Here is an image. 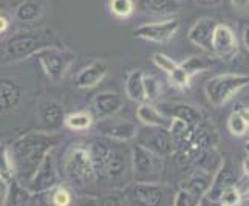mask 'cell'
Instances as JSON below:
<instances>
[{"label":"cell","instance_id":"1","mask_svg":"<svg viewBox=\"0 0 249 206\" xmlns=\"http://www.w3.org/2000/svg\"><path fill=\"white\" fill-rule=\"evenodd\" d=\"M59 143V135L51 131H31L14 140L10 148L11 160L14 165L16 178L27 185L36 172L45 153L54 149Z\"/></svg>","mask_w":249,"mask_h":206},{"label":"cell","instance_id":"2","mask_svg":"<svg viewBox=\"0 0 249 206\" xmlns=\"http://www.w3.org/2000/svg\"><path fill=\"white\" fill-rule=\"evenodd\" d=\"M57 40L54 30L51 28L16 33L0 45V65L20 62L34 56L40 48L59 45Z\"/></svg>","mask_w":249,"mask_h":206},{"label":"cell","instance_id":"3","mask_svg":"<svg viewBox=\"0 0 249 206\" xmlns=\"http://www.w3.org/2000/svg\"><path fill=\"white\" fill-rule=\"evenodd\" d=\"M87 149L90 153L94 178L113 180L125 172L127 160L119 149L111 148L108 143L99 140L91 141Z\"/></svg>","mask_w":249,"mask_h":206},{"label":"cell","instance_id":"4","mask_svg":"<svg viewBox=\"0 0 249 206\" xmlns=\"http://www.w3.org/2000/svg\"><path fill=\"white\" fill-rule=\"evenodd\" d=\"M249 85L248 75H235V73H223L212 76L204 84L206 98L213 107H223L232 99L240 90Z\"/></svg>","mask_w":249,"mask_h":206},{"label":"cell","instance_id":"5","mask_svg":"<svg viewBox=\"0 0 249 206\" xmlns=\"http://www.w3.org/2000/svg\"><path fill=\"white\" fill-rule=\"evenodd\" d=\"M33 57H36V61H39L42 70H44L50 81L59 82L64 79L67 72L74 64L76 53L59 45H50L40 48Z\"/></svg>","mask_w":249,"mask_h":206},{"label":"cell","instance_id":"6","mask_svg":"<svg viewBox=\"0 0 249 206\" xmlns=\"http://www.w3.org/2000/svg\"><path fill=\"white\" fill-rule=\"evenodd\" d=\"M130 160L135 178L138 182H157L162 172L161 157L140 143H135L130 148Z\"/></svg>","mask_w":249,"mask_h":206},{"label":"cell","instance_id":"7","mask_svg":"<svg viewBox=\"0 0 249 206\" xmlns=\"http://www.w3.org/2000/svg\"><path fill=\"white\" fill-rule=\"evenodd\" d=\"M65 177L71 183H85L94 178L89 149L85 146H73L64 161Z\"/></svg>","mask_w":249,"mask_h":206},{"label":"cell","instance_id":"8","mask_svg":"<svg viewBox=\"0 0 249 206\" xmlns=\"http://www.w3.org/2000/svg\"><path fill=\"white\" fill-rule=\"evenodd\" d=\"M59 185V174L56 168V160L53 149L45 153L44 160L40 161L39 168L36 169V172L33 174V177L27 182V187L30 192L34 194H44L48 192L50 189Z\"/></svg>","mask_w":249,"mask_h":206},{"label":"cell","instance_id":"9","mask_svg":"<svg viewBox=\"0 0 249 206\" xmlns=\"http://www.w3.org/2000/svg\"><path fill=\"white\" fill-rule=\"evenodd\" d=\"M135 140L136 143H140L149 150L155 152L160 157L172 155L175 152V143L172 140V135L169 133L167 129L145 126L144 131H138Z\"/></svg>","mask_w":249,"mask_h":206},{"label":"cell","instance_id":"10","mask_svg":"<svg viewBox=\"0 0 249 206\" xmlns=\"http://www.w3.org/2000/svg\"><path fill=\"white\" fill-rule=\"evenodd\" d=\"M179 30V20L167 19L161 22L144 23L133 30V37L153 42V44H166L175 36Z\"/></svg>","mask_w":249,"mask_h":206},{"label":"cell","instance_id":"11","mask_svg":"<svg viewBox=\"0 0 249 206\" xmlns=\"http://www.w3.org/2000/svg\"><path fill=\"white\" fill-rule=\"evenodd\" d=\"M237 185V175L234 172V169L229 166L228 161H223V165L218 168L215 175L212 177V182L208 192H206L198 205H212V203H218L221 194L226 189H229L231 186Z\"/></svg>","mask_w":249,"mask_h":206},{"label":"cell","instance_id":"12","mask_svg":"<svg viewBox=\"0 0 249 206\" xmlns=\"http://www.w3.org/2000/svg\"><path fill=\"white\" fill-rule=\"evenodd\" d=\"M238 51V42L234 30L226 23H217L212 36V53L223 61H231Z\"/></svg>","mask_w":249,"mask_h":206},{"label":"cell","instance_id":"13","mask_svg":"<svg viewBox=\"0 0 249 206\" xmlns=\"http://www.w3.org/2000/svg\"><path fill=\"white\" fill-rule=\"evenodd\" d=\"M123 107L124 99L116 92H101L91 99V113L98 119L113 118Z\"/></svg>","mask_w":249,"mask_h":206},{"label":"cell","instance_id":"14","mask_svg":"<svg viewBox=\"0 0 249 206\" xmlns=\"http://www.w3.org/2000/svg\"><path fill=\"white\" fill-rule=\"evenodd\" d=\"M108 75V64L102 59H96V61L90 62L89 65L82 67L74 76V87L81 90H87L96 87L98 84L104 81V78Z\"/></svg>","mask_w":249,"mask_h":206},{"label":"cell","instance_id":"15","mask_svg":"<svg viewBox=\"0 0 249 206\" xmlns=\"http://www.w3.org/2000/svg\"><path fill=\"white\" fill-rule=\"evenodd\" d=\"M217 20L212 19V17H201V19L196 20L191 30L187 31V40L194 44L195 47H198L203 51H212V36H213V30L217 27Z\"/></svg>","mask_w":249,"mask_h":206},{"label":"cell","instance_id":"16","mask_svg":"<svg viewBox=\"0 0 249 206\" xmlns=\"http://www.w3.org/2000/svg\"><path fill=\"white\" fill-rule=\"evenodd\" d=\"M23 99V87L10 76H0V113H8L19 107Z\"/></svg>","mask_w":249,"mask_h":206},{"label":"cell","instance_id":"17","mask_svg":"<svg viewBox=\"0 0 249 206\" xmlns=\"http://www.w3.org/2000/svg\"><path fill=\"white\" fill-rule=\"evenodd\" d=\"M36 113H37L39 121H40L42 126H44L45 131L54 132L64 124V118H65L64 107H62L61 102L56 101V99L40 101L39 106H37Z\"/></svg>","mask_w":249,"mask_h":206},{"label":"cell","instance_id":"18","mask_svg":"<svg viewBox=\"0 0 249 206\" xmlns=\"http://www.w3.org/2000/svg\"><path fill=\"white\" fill-rule=\"evenodd\" d=\"M132 195L136 203L157 206L166 202V187L157 182H136L132 186Z\"/></svg>","mask_w":249,"mask_h":206},{"label":"cell","instance_id":"19","mask_svg":"<svg viewBox=\"0 0 249 206\" xmlns=\"http://www.w3.org/2000/svg\"><path fill=\"white\" fill-rule=\"evenodd\" d=\"M158 109L162 115H166L170 119H183L192 126L201 121V112L191 104H186V102H161L158 104Z\"/></svg>","mask_w":249,"mask_h":206},{"label":"cell","instance_id":"20","mask_svg":"<svg viewBox=\"0 0 249 206\" xmlns=\"http://www.w3.org/2000/svg\"><path fill=\"white\" fill-rule=\"evenodd\" d=\"M140 129L136 127L135 123L128 121V119H123V121H115V123H107L101 127V133L108 140L119 141V143H127L133 141L136 138Z\"/></svg>","mask_w":249,"mask_h":206},{"label":"cell","instance_id":"21","mask_svg":"<svg viewBox=\"0 0 249 206\" xmlns=\"http://www.w3.org/2000/svg\"><path fill=\"white\" fill-rule=\"evenodd\" d=\"M135 6L138 10L152 16H170L181 11L183 0H138Z\"/></svg>","mask_w":249,"mask_h":206},{"label":"cell","instance_id":"22","mask_svg":"<svg viewBox=\"0 0 249 206\" xmlns=\"http://www.w3.org/2000/svg\"><path fill=\"white\" fill-rule=\"evenodd\" d=\"M136 116H138L140 123L147 126V127H162V129H169L170 124V118L166 115H162L160 109L152 106L150 102H141L136 109Z\"/></svg>","mask_w":249,"mask_h":206},{"label":"cell","instance_id":"23","mask_svg":"<svg viewBox=\"0 0 249 206\" xmlns=\"http://www.w3.org/2000/svg\"><path fill=\"white\" fill-rule=\"evenodd\" d=\"M211 182H212V175L211 172L206 168H196L194 170V174L189 177L186 182L181 183V187L183 189H187L189 192H192L195 197H201L208 192L209 186H211Z\"/></svg>","mask_w":249,"mask_h":206},{"label":"cell","instance_id":"24","mask_svg":"<svg viewBox=\"0 0 249 206\" xmlns=\"http://www.w3.org/2000/svg\"><path fill=\"white\" fill-rule=\"evenodd\" d=\"M125 96L133 101V102H145L147 96H145V89H144V72L140 68H135V70L128 72L127 78H125Z\"/></svg>","mask_w":249,"mask_h":206},{"label":"cell","instance_id":"25","mask_svg":"<svg viewBox=\"0 0 249 206\" xmlns=\"http://www.w3.org/2000/svg\"><path fill=\"white\" fill-rule=\"evenodd\" d=\"M31 199H33V194L30 192L27 185L14 177L11 182L6 185L2 205H28L31 203Z\"/></svg>","mask_w":249,"mask_h":206},{"label":"cell","instance_id":"26","mask_svg":"<svg viewBox=\"0 0 249 206\" xmlns=\"http://www.w3.org/2000/svg\"><path fill=\"white\" fill-rule=\"evenodd\" d=\"M93 124H94V116L91 112L87 110L73 112V113H68L64 118V126L73 132H85L91 129Z\"/></svg>","mask_w":249,"mask_h":206},{"label":"cell","instance_id":"27","mask_svg":"<svg viewBox=\"0 0 249 206\" xmlns=\"http://www.w3.org/2000/svg\"><path fill=\"white\" fill-rule=\"evenodd\" d=\"M42 16V5L34 2V0H25L19 3L14 10V19L22 23H31L40 19Z\"/></svg>","mask_w":249,"mask_h":206},{"label":"cell","instance_id":"28","mask_svg":"<svg viewBox=\"0 0 249 206\" xmlns=\"http://www.w3.org/2000/svg\"><path fill=\"white\" fill-rule=\"evenodd\" d=\"M14 177H16V172H14V165L11 160L10 148H8L6 143H0V180H2L5 185H8Z\"/></svg>","mask_w":249,"mask_h":206},{"label":"cell","instance_id":"29","mask_svg":"<svg viewBox=\"0 0 249 206\" xmlns=\"http://www.w3.org/2000/svg\"><path fill=\"white\" fill-rule=\"evenodd\" d=\"M108 10L116 19H128L135 11L133 0H108Z\"/></svg>","mask_w":249,"mask_h":206},{"label":"cell","instance_id":"30","mask_svg":"<svg viewBox=\"0 0 249 206\" xmlns=\"http://www.w3.org/2000/svg\"><path fill=\"white\" fill-rule=\"evenodd\" d=\"M48 200L54 206H68L73 202V195L65 186L56 185L53 189L48 191Z\"/></svg>","mask_w":249,"mask_h":206},{"label":"cell","instance_id":"31","mask_svg":"<svg viewBox=\"0 0 249 206\" xmlns=\"http://www.w3.org/2000/svg\"><path fill=\"white\" fill-rule=\"evenodd\" d=\"M152 62L157 68H160L161 72H164L167 76H170L179 67V64L177 61H174L170 56H167L166 53H153Z\"/></svg>","mask_w":249,"mask_h":206},{"label":"cell","instance_id":"32","mask_svg":"<svg viewBox=\"0 0 249 206\" xmlns=\"http://www.w3.org/2000/svg\"><path fill=\"white\" fill-rule=\"evenodd\" d=\"M228 131L231 132V135H234V136H243L248 133L249 126L242 118V115L238 113V110L234 112V113H231V116L228 118Z\"/></svg>","mask_w":249,"mask_h":206},{"label":"cell","instance_id":"33","mask_svg":"<svg viewBox=\"0 0 249 206\" xmlns=\"http://www.w3.org/2000/svg\"><path fill=\"white\" fill-rule=\"evenodd\" d=\"M179 65L183 67V70H184L189 76H191V78H194L195 75H198V73L204 72L206 68H208V65H206L203 59L198 57V56H191V57H187L186 61H183Z\"/></svg>","mask_w":249,"mask_h":206},{"label":"cell","instance_id":"34","mask_svg":"<svg viewBox=\"0 0 249 206\" xmlns=\"http://www.w3.org/2000/svg\"><path fill=\"white\" fill-rule=\"evenodd\" d=\"M144 89H145V96L147 101H155L160 93H161V84L160 81L152 75H144Z\"/></svg>","mask_w":249,"mask_h":206},{"label":"cell","instance_id":"35","mask_svg":"<svg viewBox=\"0 0 249 206\" xmlns=\"http://www.w3.org/2000/svg\"><path fill=\"white\" fill-rule=\"evenodd\" d=\"M200 199L198 197H195L192 192H189L187 189H183V187H179V189L175 192L174 195V206H192V205H198Z\"/></svg>","mask_w":249,"mask_h":206},{"label":"cell","instance_id":"36","mask_svg":"<svg viewBox=\"0 0 249 206\" xmlns=\"http://www.w3.org/2000/svg\"><path fill=\"white\" fill-rule=\"evenodd\" d=\"M169 79H170V82L174 84L177 89H179V90L189 89V85H191V81H192V78L183 70V67H181V65H179V67L177 68V70L169 76Z\"/></svg>","mask_w":249,"mask_h":206},{"label":"cell","instance_id":"37","mask_svg":"<svg viewBox=\"0 0 249 206\" xmlns=\"http://www.w3.org/2000/svg\"><path fill=\"white\" fill-rule=\"evenodd\" d=\"M240 202H242V192H240L235 186H231L229 189H226L221 194L218 200L220 205H225V206H235V205H240Z\"/></svg>","mask_w":249,"mask_h":206},{"label":"cell","instance_id":"38","mask_svg":"<svg viewBox=\"0 0 249 206\" xmlns=\"http://www.w3.org/2000/svg\"><path fill=\"white\" fill-rule=\"evenodd\" d=\"M231 5L238 13H249V0H231Z\"/></svg>","mask_w":249,"mask_h":206},{"label":"cell","instance_id":"39","mask_svg":"<svg viewBox=\"0 0 249 206\" xmlns=\"http://www.w3.org/2000/svg\"><path fill=\"white\" fill-rule=\"evenodd\" d=\"M10 27H11L10 19L3 14H0V34H5L8 30H10Z\"/></svg>","mask_w":249,"mask_h":206},{"label":"cell","instance_id":"40","mask_svg":"<svg viewBox=\"0 0 249 206\" xmlns=\"http://www.w3.org/2000/svg\"><path fill=\"white\" fill-rule=\"evenodd\" d=\"M243 44H245V48L249 51V25L243 30Z\"/></svg>","mask_w":249,"mask_h":206},{"label":"cell","instance_id":"41","mask_svg":"<svg viewBox=\"0 0 249 206\" xmlns=\"http://www.w3.org/2000/svg\"><path fill=\"white\" fill-rule=\"evenodd\" d=\"M238 113L242 115V118L246 121V124L249 126V107H243V109H240L238 110Z\"/></svg>","mask_w":249,"mask_h":206},{"label":"cell","instance_id":"42","mask_svg":"<svg viewBox=\"0 0 249 206\" xmlns=\"http://www.w3.org/2000/svg\"><path fill=\"white\" fill-rule=\"evenodd\" d=\"M242 168H243V172H245V175L249 178V155L243 160V163H242Z\"/></svg>","mask_w":249,"mask_h":206},{"label":"cell","instance_id":"43","mask_svg":"<svg viewBox=\"0 0 249 206\" xmlns=\"http://www.w3.org/2000/svg\"><path fill=\"white\" fill-rule=\"evenodd\" d=\"M5 189H6V185L0 180V203L3 202V197H5Z\"/></svg>","mask_w":249,"mask_h":206},{"label":"cell","instance_id":"44","mask_svg":"<svg viewBox=\"0 0 249 206\" xmlns=\"http://www.w3.org/2000/svg\"><path fill=\"white\" fill-rule=\"evenodd\" d=\"M249 203V189L246 191V194H242V202L240 205H248Z\"/></svg>","mask_w":249,"mask_h":206},{"label":"cell","instance_id":"45","mask_svg":"<svg viewBox=\"0 0 249 206\" xmlns=\"http://www.w3.org/2000/svg\"><path fill=\"white\" fill-rule=\"evenodd\" d=\"M245 149H246V152H248V153H249V143H248V144H246V146H245Z\"/></svg>","mask_w":249,"mask_h":206},{"label":"cell","instance_id":"46","mask_svg":"<svg viewBox=\"0 0 249 206\" xmlns=\"http://www.w3.org/2000/svg\"><path fill=\"white\" fill-rule=\"evenodd\" d=\"M204 2H209V0H204ZM211 2H212V0H211Z\"/></svg>","mask_w":249,"mask_h":206}]
</instances>
